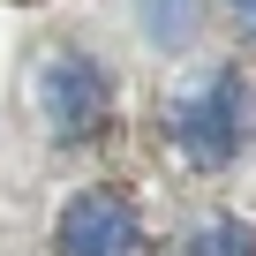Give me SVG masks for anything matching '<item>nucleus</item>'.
Listing matches in <instances>:
<instances>
[{
    "mask_svg": "<svg viewBox=\"0 0 256 256\" xmlns=\"http://www.w3.org/2000/svg\"><path fill=\"white\" fill-rule=\"evenodd\" d=\"M248 128H256V98L234 68H211V76L181 83L174 106H166V136L188 166H226L248 144Z\"/></svg>",
    "mask_w": 256,
    "mask_h": 256,
    "instance_id": "nucleus-1",
    "label": "nucleus"
},
{
    "mask_svg": "<svg viewBox=\"0 0 256 256\" xmlns=\"http://www.w3.org/2000/svg\"><path fill=\"white\" fill-rule=\"evenodd\" d=\"M38 106H46V128H53V136L83 144V136L106 128V76L83 53H53L38 68Z\"/></svg>",
    "mask_w": 256,
    "mask_h": 256,
    "instance_id": "nucleus-2",
    "label": "nucleus"
},
{
    "mask_svg": "<svg viewBox=\"0 0 256 256\" xmlns=\"http://www.w3.org/2000/svg\"><path fill=\"white\" fill-rule=\"evenodd\" d=\"M136 248H144V226L113 188H83L60 211V256H136Z\"/></svg>",
    "mask_w": 256,
    "mask_h": 256,
    "instance_id": "nucleus-3",
    "label": "nucleus"
},
{
    "mask_svg": "<svg viewBox=\"0 0 256 256\" xmlns=\"http://www.w3.org/2000/svg\"><path fill=\"white\" fill-rule=\"evenodd\" d=\"M196 16H204V0H144V30H151L158 46H188Z\"/></svg>",
    "mask_w": 256,
    "mask_h": 256,
    "instance_id": "nucleus-4",
    "label": "nucleus"
},
{
    "mask_svg": "<svg viewBox=\"0 0 256 256\" xmlns=\"http://www.w3.org/2000/svg\"><path fill=\"white\" fill-rule=\"evenodd\" d=\"M188 256H256V234H248L241 218H211V226L188 241Z\"/></svg>",
    "mask_w": 256,
    "mask_h": 256,
    "instance_id": "nucleus-5",
    "label": "nucleus"
},
{
    "mask_svg": "<svg viewBox=\"0 0 256 256\" xmlns=\"http://www.w3.org/2000/svg\"><path fill=\"white\" fill-rule=\"evenodd\" d=\"M234 23H241V38L256 46V0H234Z\"/></svg>",
    "mask_w": 256,
    "mask_h": 256,
    "instance_id": "nucleus-6",
    "label": "nucleus"
}]
</instances>
